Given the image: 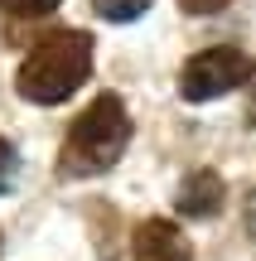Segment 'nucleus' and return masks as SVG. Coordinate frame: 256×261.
Returning a JSON list of instances; mask_svg holds the SVG:
<instances>
[{"mask_svg": "<svg viewBox=\"0 0 256 261\" xmlns=\"http://www.w3.org/2000/svg\"><path fill=\"white\" fill-rule=\"evenodd\" d=\"M247 121L256 126V63H251V73H247Z\"/></svg>", "mask_w": 256, "mask_h": 261, "instance_id": "10", "label": "nucleus"}, {"mask_svg": "<svg viewBox=\"0 0 256 261\" xmlns=\"http://www.w3.org/2000/svg\"><path fill=\"white\" fill-rule=\"evenodd\" d=\"M222 5H227V0H179L184 15H218Z\"/></svg>", "mask_w": 256, "mask_h": 261, "instance_id": "9", "label": "nucleus"}, {"mask_svg": "<svg viewBox=\"0 0 256 261\" xmlns=\"http://www.w3.org/2000/svg\"><path fill=\"white\" fill-rule=\"evenodd\" d=\"M0 10L10 19H44V15L58 10V0H0Z\"/></svg>", "mask_w": 256, "mask_h": 261, "instance_id": "7", "label": "nucleus"}, {"mask_svg": "<svg viewBox=\"0 0 256 261\" xmlns=\"http://www.w3.org/2000/svg\"><path fill=\"white\" fill-rule=\"evenodd\" d=\"M247 73H251V58L242 54V48H232V44L203 48V54H193L189 63H184L179 97H184V102H213V97L242 87V83H247Z\"/></svg>", "mask_w": 256, "mask_h": 261, "instance_id": "3", "label": "nucleus"}, {"mask_svg": "<svg viewBox=\"0 0 256 261\" xmlns=\"http://www.w3.org/2000/svg\"><path fill=\"white\" fill-rule=\"evenodd\" d=\"M247 232H251V237H256V194H251V198H247Z\"/></svg>", "mask_w": 256, "mask_h": 261, "instance_id": "11", "label": "nucleus"}, {"mask_svg": "<svg viewBox=\"0 0 256 261\" xmlns=\"http://www.w3.org/2000/svg\"><path fill=\"white\" fill-rule=\"evenodd\" d=\"M126 140H131V116H126L121 97L102 92L92 107L77 112V121L68 126V140L58 150V174L63 179H92L102 169H111L126 155Z\"/></svg>", "mask_w": 256, "mask_h": 261, "instance_id": "2", "label": "nucleus"}, {"mask_svg": "<svg viewBox=\"0 0 256 261\" xmlns=\"http://www.w3.org/2000/svg\"><path fill=\"white\" fill-rule=\"evenodd\" d=\"M92 77V34L87 29H58V34L39 39L29 58L19 63L15 87L24 102L58 107Z\"/></svg>", "mask_w": 256, "mask_h": 261, "instance_id": "1", "label": "nucleus"}, {"mask_svg": "<svg viewBox=\"0 0 256 261\" xmlns=\"http://www.w3.org/2000/svg\"><path fill=\"white\" fill-rule=\"evenodd\" d=\"M222 198H227V184H222L218 169H193L179 184V213L193 218V223H208V218L222 213Z\"/></svg>", "mask_w": 256, "mask_h": 261, "instance_id": "5", "label": "nucleus"}, {"mask_svg": "<svg viewBox=\"0 0 256 261\" xmlns=\"http://www.w3.org/2000/svg\"><path fill=\"white\" fill-rule=\"evenodd\" d=\"M135 261H193V247L169 218H145L135 227Z\"/></svg>", "mask_w": 256, "mask_h": 261, "instance_id": "4", "label": "nucleus"}, {"mask_svg": "<svg viewBox=\"0 0 256 261\" xmlns=\"http://www.w3.org/2000/svg\"><path fill=\"white\" fill-rule=\"evenodd\" d=\"M10 184H15V145L0 136V194H5Z\"/></svg>", "mask_w": 256, "mask_h": 261, "instance_id": "8", "label": "nucleus"}, {"mask_svg": "<svg viewBox=\"0 0 256 261\" xmlns=\"http://www.w3.org/2000/svg\"><path fill=\"white\" fill-rule=\"evenodd\" d=\"M150 5L155 0H92V10L102 19H111V24H131V19H140Z\"/></svg>", "mask_w": 256, "mask_h": 261, "instance_id": "6", "label": "nucleus"}]
</instances>
